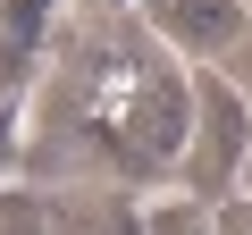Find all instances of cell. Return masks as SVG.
Wrapping results in <instances>:
<instances>
[{
  "mask_svg": "<svg viewBox=\"0 0 252 235\" xmlns=\"http://www.w3.org/2000/svg\"><path fill=\"white\" fill-rule=\"evenodd\" d=\"M244 143H252V109H244V92L202 84V92H193V135L177 143L193 193H227V185L244 176Z\"/></svg>",
  "mask_w": 252,
  "mask_h": 235,
  "instance_id": "obj_1",
  "label": "cell"
},
{
  "mask_svg": "<svg viewBox=\"0 0 252 235\" xmlns=\"http://www.w3.org/2000/svg\"><path fill=\"white\" fill-rule=\"evenodd\" d=\"M152 17H160V34L185 59H219V51H235L252 34L244 26V0H152Z\"/></svg>",
  "mask_w": 252,
  "mask_h": 235,
  "instance_id": "obj_2",
  "label": "cell"
},
{
  "mask_svg": "<svg viewBox=\"0 0 252 235\" xmlns=\"http://www.w3.org/2000/svg\"><path fill=\"white\" fill-rule=\"evenodd\" d=\"M0 235H42V202L9 193V202H0Z\"/></svg>",
  "mask_w": 252,
  "mask_h": 235,
  "instance_id": "obj_3",
  "label": "cell"
},
{
  "mask_svg": "<svg viewBox=\"0 0 252 235\" xmlns=\"http://www.w3.org/2000/svg\"><path fill=\"white\" fill-rule=\"evenodd\" d=\"M244 185H252V143H244Z\"/></svg>",
  "mask_w": 252,
  "mask_h": 235,
  "instance_id": "obj_4",
  "label": "cell"
},
{
  "mask_svg": "<svg viewBox=\"0 0 252 235\" xmlns=\"http://www.w3.org/2000/svg\"><path fill=\"white\" fill-rule=\"evenodd\" d=\"M244 9H252V0H244Z\"/></svg>",
  "mask_w": 252,
  "mask_h": 235,
  "instance_id": "obj_5",
  "label": "cell"
}]
</instances>
